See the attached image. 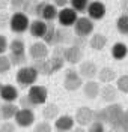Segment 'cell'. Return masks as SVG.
<instances>
[{"label": "cell", "mask_w": 128, "mask_h": 132, "mask_svg": "<svg viewBox=\"0 0 128 132\" xmlns=\"http://www.w3.org/2000/svg\"><path fill=\"white\" fill-rule=\"evenodd\" d=\"M27 98L30 99V102L33 104V107H39L47 104V98H48V90L45 86H39V84H33L32 87H29L27 92Z\"/></svg>", "instance_id": "4"}, {"label": "cell", "mask_w": 128, "mask_h": 132, "mask_svg": "<svg viewBox=\"0 0 128 132\" xmlns=\"http://www.w3.org/2000/svg\"><path fill=\"white\" fill-rule=\"evenodd\" d=\"M121 9L124 14H128V0H121Z\"/></svg>", "instance_id": "46"}, {"label": "cell", "mask_w": 128, "mask_h": 132, "mask_svg": "<svg viewBox=\"0 0 128 132\" xmlns=\"http://www.w3.org/2000/svg\"><path fill=\"white\" fill-rule=\"evenodd\" d=\"M15 125L20 128H30L35 123V113L33 110H29V108H20L18 113L14 117Z\"/></svg>", "instance_id": "8"}, {"label": "cell", "mask_w": 128, "mask_h": 132, "mask_svg": "<svg viewBox=\"0 0 128 132\" xmlns=\"http://www.w3.org/2000/svg\"><path fill=\"white\" fill-rule=\"evenodd\" d=\"M20 108H29V110H33V108H35L33 104L30 102V99L27 98V95L20 98Z\"/></svg>", "instance_id": "42"}, {"label": "cell", "mask_w": 128, "mask_h": 132, "mask_svg": "<svg viewBox=\"0 0 128 132\" xmlns=\"http://www.w3.org/2000/svg\"><path fill=\"white\" fill-rule=\"evenodd\" d=\"M41 114H42V119L47 120V122L56 120V119L59 117V107H57L54 102H47V104H44Z\"/></svg>", "instance_id": "22"}, {"label": "cell", "mask_w": 128, "mask_h": 132, "mask_svg": "<svg viewBox=\"0 0 128 132\" xmlns=\"http://www.w3.org/2000/svg\"><path fill=\"white\" fill-rule=\"evenodd\" d=\"M94 113H95V110H92V108H89V107H86V105H83V107H80V108H77L76 116H74V119H76V123L78 125V126H83V128L89 126V125L94 122Z\"/></svg>", "instance_id": "9"}, {"label": "cell", "mask_w": 128, "mask_h": 132, "mask_svg": "<svg viewBox=\"0 0 128 132\" xmlns=\"http://www.w3.org/2000/svg\"><path fill=\"white\" fill-rule=\"evenodd\" d=\"M57 14L59 11L57 8L53 5V3H48V2H38V6H36V14L35 15L38 16L39 20H42L45 23H51L57 18Z\"/></svg>", "instance_id": "2"}, {"label": "cell", "mask_w": 128, "mask_h": 132, "mask_svg": "<svg viewBox=\"0 0 128 132\" xmlns=\"http://www.w3.org/2000/svg\"><path fill=\"white\" fill-rule=\"evenodd\" d=\"M33 132H53V126L50 122L42 120V122H38L33 126Z\"/></svg>", "instance_id": "35"}, {"label": "cell", "mask_w": 128, "mask_h": 132, "mask_svg": "<svg viewBox=\"0 0 128 132\" xmlns=\"http://www.w3.org/2000/svg\"><path fill=\"white\" fill-rule=\"evenodd\" d=\"M9 53H26V44L23 39L15 38L9 42Z\"/></svg>", "instance_id": "30"}, {"label": "cell", "mask_w": 128, "mask_h": 132, "mask_svg": "<svg viewBox=\"0 0 128 132\" xmlns=\"http://www.w3.org/2000/svg\"><path fill=\"white\" fill-rule=\"evenodd\" d=\"M50 54V50H48V45L45 42H33L30 47H29V56L32 60H44V59L48 57Z\"/></svg>", "instance_id": "10"}, {"label": "cell", "mask_w": 128, "mask_h": 132, "mask_svg": "<svg viewBox=\"0 0 128 132\" xmlns=\"http://www.w3.org/2000/svg\"><path fill=\"white\" fill-rule=\"evenodd\" d=\"M98 81L102 82V84H111L113 81L118 80V75H116V71L111 68V66H104L101 69H98Z\"/></svg>", "instance_id": "20"}, {"label": "cell", "mask_w": 128, "mask_h": 132, "mask_svg": "<svg viewBox=\"0 0 128 132\" xmlns=\"http://www.w3.org/2000/svg\"><path fill=\"white\" fill-rule=\"evenodd\" d=\"M38 2H48V0H38Z\"/></svg>", "instance_id": "49"}, {"label": "cell", "mask_w": 128, "mask_h": 132, "mask_svg": "<svg viewBox=\"0 0 128 132\" xmlns=\"http://www.w3.org/2000/svg\"><path fill=\"white\" fill-rule=\"evenodd\" d=\"M26 0H11V3H9V6L14 9L15 12H21V9H23V5H24Z\"/></svg>", "instance_id": "43"}, {"label": "cell", "mask_w": 128, "mask_h": 132, "mask_svg": "<svg viewBox=\"0 0 128 132\" xmlns=\"http://www.w3.org/2000/svg\"><path fill=\"white\" fill-rule=\"evenodd\" d=\"M77 20H78V15H77V12L72 8H62L59 11V14H57V21L65 29L66 27L68 29L69 27H74Z\"/></svg>", "instance_id": "7"}, {"label": "cell", "mask_w": 128, "mask_h": 132, "mask_svg": "<svg viewBox=\"0 0 128 132\" xmlns=\"http://www.w3.org/2000/svg\"><path fill=\"white\" fill-rule=\"evenodd\" d=\"M94 32V21L89 16H78V20L74 24V35L87 38Z\"/></svg>", "instance_id": "6"}, {"label": "cell", "mask_w": 128, "mask_h": 132, "mask_svg": "<svg viewBox=\"0 0 128 132\" xmlns=\"http://www.w3.org/2000/svg\"><path fill=\"white\" fill-rule=\"evenodd\" d=\"M116 89L121 93L128 95V74H124V75H121V77H118V80H116Z\"/></svg>", "instance_id": "34"}, {"label": "cell", "mask_w": 128, "mask_h": 132, "mask_svg": "<svg viewBox=\"0 0 128 132\" xmlns=\"http://www.w3.org/2000/svg\"><path fill=\"white\" fill-rule=\"evenodd\" d=\"M9 60L12 66H26L27 63V54L26 53H9Z\"/></svg>", "instance_id": "28"}, {"label": "cell", "mask_w": 128, "mask_h": 132, "mask_svg": "<svg viewBox=\"0 0 128 132\" xmlns=\"http://www.w3.org/2000/svg\"><path fill=\"white\" fill-rule=\"evenodd\" d=\"M32 66L38 71V74H41V75H51L53 74V71H51V68H50V62H48V59H44V60H35Z\"/></svg>", "instance_id": "26"}, {"label": "cell", "mask_w": 128, "mask_h": 132, "mask_svg": "<svg viewBox=\"0 0 128 132\" xmlns=\"http://www.w3.org/2000/svg\"><path fill=\"white\" fill-rule=\"evenodd\" d=\"M91 2H94V0H91Z\"/></svg>", "instance_id": "52"}, {"label": "cell", "mask_w": 128, "mask_h": 132, "mask_svg": "<svg viewBox=\"0 0 128 132\" xmlns=\"http://www.w3.org/2000/svg\"><path fill=\"white\" fill-rule=\"evenodd\" d=\"M83 95L87 99H95L100 96V92H101V86L100 82L95 81V80H86V82H83Z\"/></svg>", "instance_id": "18"}, {"label": "cell", "mask_w": 128, "mask_h": 132, "mask_svg": "<svg viewBox=\"0 0 128 132\" xmlns=\"http://www.w3.org/2000/svg\"><path fill=\"white\" fill-rule=\"evenodd\" d=\"M8 48H9V45H8V39H6V36L0 35V56H3Z\"/></svg>", "instance_id": "44"}, {"label": "cell", "mask_w": 128, "mask_h": 132, "mask_svg": "<svg viewBox=\"0 0 128 132\" xmlns=\"http://www.w3.org/2000/svg\"><path fill=\"white\" fill-rule=\"evenodd\" d=\"M9 3H11V0H0V11H5Z\"/></svg>", "instance_id": "47"}, {"label": "cell", "mask_w": 128, "mask_h": 132, "mask_svg": "<svg viewBox=\"0 0 128 132\" xmlns=\"http://www.w3.org/2000/svg\"><path fill=\"white\" fill-rule=\"evenodd\" d=\"M51 3L56 8H66V5L69 3V0H51Z\"/></svg>", "instance_id": "45"}, {"label": "cell", "mask_w": 128, "mask_h": 132, "mask_svg": "<svg viewBox=\"0 0 128 132\" xmlns=\"http://www.w3.org/2000/svg\"><path fill=\"white\" fill-rule=\"evenodd\" d=\"M87 44L91 45L92 50H95V51H101V50H104L106 45H107V38H106L102 33H94V35L91 36V39H89Z\"/></svg>", "instance_id": "23"}, {"label": "cell", "mask_w": 128, "mask_h": 132, "mask_svg": "<svg viewBox=\"0 0 128 132\" xmlns=\"http://www.w3.org/2000/svg\"><path fill=\"white\" fill-rule=\"evenodd\" d=\"M57 132H59V131H57Z\"/></svg>", "instance_id": "53"}, {"label": "cell", "mask_w": 128, "mask_h": 132, "mask_svg": "<svg viewBox=\"0 0 128 132\" xmlns=\"http://www.w3.org/2000/svg\"><path fill=\"white\" fill-rule=\"evenodd\" d=\"M115 132H128V110L124 111V114L115 125L110 126Z\"/></svg>", "instance_id": "27"}, {"label": "cell", "mask_w": 128, "mask_h": 132, "mask_svg": "<svg viewBox=\"0 0 128 132\" xmlns=\"http://www.w3.org/2000/svg\"><path fill=\"white\" fill-rule=\"evenodd\" d=\"M54 128L59 132H71L76 128V119L72 116L62 114L54 120Z\"/></svg>", "instance_id": "15"}, {"label": "cell", "mask_w": 128, "mask_h": 132, "mask_svg": "<svg viewBox=\"0 0 128 132\" xmlns=\"http://www.w3.org/2000/svg\"><path fill=\"white\" fill-rule=\"evenodd\" d=\"M36 6H38V0H26L21 12H24L26 15H35L36 14Z\"/></svg>", "instance_id": "33"}, {"label": "cell", "mask_w": 128, "mask_h": 132, "mask_svg": "<svg viewBox=\"0 0 128 132\" xmlns=\"http://www.w3.org/2000/svg\"><path fill=\"white\" fill-rule=\"evenodd\" d=\"M116 29L121 35H128V14H122L116 20Z\"/></svg>", "instance_id": "31"}, {"label": "cell", "mask_w": 128, "mask_h": 132, "mask_svg": "<svg viewBox=\"0 0 128 132\" xmlns=\"http://www.w3.org/2000/svg\"><path fill=\"white\" fill-rule=\"evenodd\" d=\"M72 38H74V35L69 32V30H66L65 27L57 29V32H56V47L57 45H63V44H69L71 45Z\"/></svg>", "instance_id": "25"}, {"label": "cell", "mask_w": 128, "mask_h": 132, "mask_svg": "<svg viewBox=\"0 0 128 132\" xmlns=\"http://www.w3.org/2000/svg\"><path fill=\"white\" fill-rule=\"evenodd\" d=\"M15 131H17V125L9 122V120L0 125V132H15Z\"/></svg>", "instance_id": "39"}, {"label": "cell", "mask_w": 128, "mask_h": 132, "mask_svg": "<svg viewBox=\"0 0 128 132\" xmlns=\"http://www.w3.org/2000/svg\"><path fill=\"white\" fill-rule=\"evenodd\" d=\"M80 87H83V78L80 77L78 71L76 69H68L63 75V89L68 92H76Z\"/></svg>", "instance_id": "5"}, {"label": "cell", "mask_w": 128, "mask_h": 132, "mask_svg": "<svg viewBox=\"0 0 128 132\" xmlns=\"http://www.w3.org/2000/svg\"><path fill=\"white\" fill-rule=\"evenodd\" d=\"M110 53L115 60H124L128 56V47L124 42H116V44H113Z\"/></svg>", "instance_id": "24"}, {"label": "cell", "mask_w": 128, "mask_h": 132, "mask_svg": "<svg viewBox=\"0 0 128 132\" xmlns=\"http://www.w3.org/2000/svg\"><path fill=\"white\" fill-rule=\"evenodd\" d=\"M12 68V63L9 60V56H0V74H6L9 72V69Z\"/></svg>", "instance_id": "36"}, {"label": "cell", "mask_w": 128, "mask_h": 132, "mask_svg": "<svg viewBox=\"0 0 128 132\" xmlns=\"http://www.w3.org/2000/svg\"><path fill=\"white\" fill-rule=\"evenodd\" d=\"M69 3H71V8L78 14V12H86L87 11L91 0H69Z\"/></svg>", "instance_id": "32"}, {"label": "cell", "mask_w": 128, "mask_h": 132, "mask_svg": "<svg viewBox=\"0 0 128 132\" xmlns=\"http://www.w3.org/2000/svg\"><path fill=\"white\" fill-rule=\"evenodd\" d=\"M86 44H87L86 38H83V36H76V35H74L72 42H71V45H76V47H80V48H83Z\"/></svg>", "instance_id": "41"}, {"label": "cell", "mask_w": 128, "mask_h": 132, "mask_svg": "<svg viewBox=\"0 0 128 132\" xmlns=\"http://www.w3.org/2000/svg\"><path fill=\"white\" fill-rule=\"evenodd\" d=\"M78 74L85 80H95L98 75V68L92 60H83L78 68Z\"/></svg>", "instance_id": "14"}, {"label": "cell", "mask_w": 128, "mask_h": 132, "mask_svg": "<svg viewBox=\"0 0 128 132\" xmlns=\"http://www.w3.org/2000/svg\"><path fill=\"white\" fill-rule=\"evenodd\" d=\"M47 29H48V23H45L42 20H33L30 21V26H29V32L30 35L36 38V39H44L45 33H47Z\"/></svg>", "instance_id": "16"}, {"label": "cell", "mask_w": 128, "mask_h": 132, "mask_svg": "<svg viewBox=\"0 0 128 132\" xmlns=\"http://www.w3.org/2000/svg\"><path fill=\"white\" fill-rule=\"evenodd\" d=\"M38 71L35 69L33 66H21L17 71V75H15V81L20 86V89H27V87H32L36 80H38Z\"/></svg>", "instance_id": "1"}, {"label": "cell", "mask_w": 128, "mask_h": 132, "mask_svg": "<svg viewBox=\"0 0 128 132\" xmlns=\"http://www.w3.org/2000/svg\"><path fill=\"white\" fill-rule=\"evenodd\" d=\"M87 132H107L106 131V125L100 122H92L87 126Z\"/></svg>", "instance_id": "37"}, {"label": "cell", "mask_w": 128, "mask_h": 132, "mask_svg": "<svg viewBox=\"0 0 128 132\" xmlns=\"http://www.w3.org/2000/svg\"><path fill=\"white\" fill-rule=\"evenodd\" d=\"M104 111H106V117H107V125L111 126V125H115L122 117L125 110H124V107L121 105L119 102H113V104H109L107 107L104 108Z\"/></svg>", "instance_id": "11"}, {"label": "cell", "mask_w": 128, "mask_h": 132, "mask_svg": "<svg viewBox=\"0 0 128 132\" xmlns=\"http://www.w3.org/2000/svg\"><path fill=\"white\" fill-rule=\"evenodd\" d=\"M71 132H87V129H85L83 126H78V125H77V126H76V128H74Z\"/></svg>", "instance_id": "48"}, {"label": "cell", "mask_w": 128, "mask_h": 132, "mask_svg": "<svg viewBox=\"0 0 128 132\" xmlns=\"http://www.w3.org/2000/svg\"><path fill=\"white\" fill-rule=\"evenodd\" d=\"M2 86H3V84H2V82H0V89H2Z\"/></svg>", "instance_id": "51"}, {"label": "cell", "mask_w": 128, "mask_h": 132, "mask_svg": "<svg viewBox=\"0 0 128 132\" xmlns=\"http://www.w3.org/2000/svg\"><path fill=\"white\" fill-rule=\"evenodd\" d=\"M94 122H100V123L107 125V117H106V111H104V108H102V110H95Z\"/></svg>", "instance_id": "38"}, {"label": "cell", "mask_w": 128, "mask_h": 132, "mask_svg": "<svg viewBox=\"0 0 128 132\" xmlns=\"http://www.w3.org/2000/svg\"><path fill=\"white\" fill-rule=\"evenodd\" d=\"M0 98L3 102H15L17 99H20L18 89L12 84H5L0 89Z\"/></svg>", "instance_id": "19"}, {"label": "cell", "mask_w": 128, "mask_h": 132, "mask_svg": "<svg viewBox=\"0 0 128 132\" xmlns=\"http://www.w3.org/2000/svg\"><path fill=\"white\" fill-rule=\"evenodd\" d=\"M29 26H30V20L29 15H26L24 12H14L11 15V21H9V27L14 33H24L29 30Z\"/></svg>", "instance_id": "3"}, {"label": "cell", "mask_w": 128, "mask_h": 132, "mask_svg": "<svg viewBox=\"0 0 128 132\" xmlns=\"http://www.w3.org/2000/svg\"><path fill=\"white\" fill-rule=\"evenodd\" d=\"M63 59H65V62H68L71 65L81 63V60H83V50L80 47H76V45L63 47Z\"/></svg>", "instance_id": "12"}, {"label": "cell", "mask_w": 128, "mask_h": 132, "mask_svg": "<svg viewBox=\"0 0 128 132\" xmlns=\"http://www.w3.org/2000/svg\"><path fill=\"white\" fill-rule=\"evenodd\" d=\"M106 5L100 2V0H94V2H91L89 3V6H87V16L92 20V21H98V20H102L104 16H106Z\"/></svg>", "instance_id": "13"}, {"label": "cell", "mask_w": 128, "mask_h": 132, "mask_svg": "<svg viewBox=\"0 0 128 132\" xmlns=\"http://www.w3.org/2000/svg\"><path fill=\"white\" fill-rule=\"evenodd\" d=\"M9 21H11V15L8 12H0V29H6L9 26Z\"/></svg>", "instance_id": "40"}, {"label": "cell", "mask_w": 128, "mask_h": 132, "mask_svg": "<svg viewBox=\"0 0 128 132\" xmlns=\"http://www.w3.org/2000/svg\"><path fill=\"white\" fill-rule=\"evenodd\" d=\"M118 93H119V90L116 89V86H113V84H104L101 87L100 96H101L102 102H106L109 105V104H113V102L118 101Z\"/></svg>", "instance_id": "17"}, {"label": "cell", "mask_w": 128, "mask_h": 132, "mask_svg": "<svg viewBox=\"0 0 128 132\" xmlns=\"http://www.w3.org/2000/svg\"><path fill=\"white\" fill-rule=\"evenodd\" d=\"M107 132H115V131H113V129H110V131H107Z\"/></svg>", "instance_id": "50"}, {"label": "cell", "mask_w": 128, "mask_h": 132, "mask_svg": "<svg viewBox=\"0 0 128 132\" xmlns=\"http://www.w3.org/2000/svg\"><path fill=\"white\" fill-rule=\"evenodd\" d=\"M18 110H20V107H18L15 102H3L0 105V117L8 122V120L15 117V114L18 113Z\"/></svg>", "instance_id": "21"}, {"label": "cell", "mask_w": 128, "mask_h": 132, "mask_svg": "<svg viewBox=\"0 0 128 132\" xmlns=\"http://www.w3.org/2000/svg\"><path fill=\"white\" fill-rule=\"evenodd\" d=\"M56 32H57V29L54 27V24L48 23V29H47L45 36H44V42L47 45H56Z\"/></svg>", "instance_id": "29"}]
</instances>
